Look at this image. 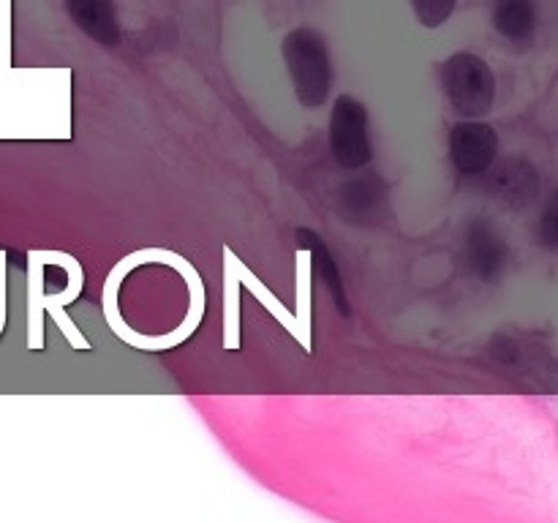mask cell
<instances>
[{
	"label": "cell",
	"mask_w": 558,
	"mask_h": 523,
	"mask_svg": "<svg viewBox=\"0 0 558 523\" xmlns=\"http://www.w3.org/2000/svg\"><path fill=\"white\" fill-rule=\"evenodd\" d=\"M281 49L300 107L319 109L332 87V63L325 36L314 27H294L283 36Z\"/></svg>",
	"instance_id": "7a4b0ae2"
},
{
	"label": "cell",
	"mask_w": 558,
	"mask_h": 523,
	"mask_svg": "<svg viewBox=\"0 0 558 523\" xmlns=\"http://www.w3.org/2000/svg\"><path fill=\"white\" fill-rule=\"evenodd\" d=\"M409 3H412L414 14L425 27L445 25L452 11H456V0H409Z\"/></svg>",
	"instance_id": "5bb4252c"
},
{
	"label": "cell",
	"mask_w": 558,
	"mask_h": 523,
	"mask_svg": "<svg viewBox=\"0 0 558 523\" xmlns=\"http://www.w3.org/2000/svg\"><path fill=\"white\" fill-rule=\"evenodd\" d=\"M238 278H240V283H245V287H248L251 292H254V297L259 300V303L265 305V308L270 311V314L276 316L278 321H281V327H287V330L292 332V338H294V341H298L300 346L305 349V352H311V332H305L303 327H300L298 316H294V314H289V311H287V305H283L281 300H278L276 294H272L270 289H267L265 283H262L259 278H256L254 272H251L248 267H245L243 262H240V259H238Z\"/></svg>",
	"instance_id": "4fadbf2b"
},
{
	"label": "cell",
	"mask_w": 558,
	"mask_h": 523,
	"mask_svg": "<svg viewBox=\"0 0 558 523\" xmlns=\"http://www.w3.org/2000/svg\"><path fill=\"white\" fill-rule=\"evenodd\" d=\"M387 199V185L379 174H363V178L349 180L341 188V212L347 221L365 223L379 216L381 205Z\"/></svg>",
	"instance_id": "ba28073f"
},
{
	"label": "cell",
	"mask_w": 558,
	"mask_h": 523,
	"mask_svg": "<svg viewBox=\"0 0 558 523\" xmlns=\"http://www.w3.org/2000/svg\"><path fill=\"white\" fill-rule=\"evenodd\" d=\"M54 262L69 270V287L63 289V294H44V256L41 251H31L27 256V346L31 349H44V311L52 314V319L58 321L63 336L69 338L74 349H90V343L82 338V332L76 330L74 321L65 316V305L82 292V283H85V272H82V265L69 254H60V251H52Z\"/></svg>",
	"instance_id": "6da1fadb"
},
{
	"label": "cell",
	"mask_w": 558,
	"mask_h": 523,
	"mask_svg": "<svg viewBox=\"0 0 558 523\" xmlns=\"http://www.w3.org/2000/svg\"><path fill=\"white\" fill-rule=\"evenodd\" d=\"M447 150H450V161L458 174L480 178L494 167L496 156H499V134L494 125L483 123V120H461L450 129Z\"/></svg>",
	"instance_id": "5b68a950"
},
{
	"label": "cell",
	"mask_w": 558,
	"mask_h": 523,
	"mask_svg": "<svg viewBox=\"0 0 558 523\" xmlns=\"http://www.w3.org/2000/svg\"><path fill=\"white\" fill-rule=\"evenodd\" d=\"M494 27L512 44H529L537 31L534 0H496Z\"/></svg>",
	"instance_id": "8fae6325"
},
{
	"label": "cell",
	"mask_w": 558,
	"mask_h": 523,
	"mask_svg": "<svg viewBox=\"0 0 558 523\" xmlns=\"http://www.w3.org/2000/svg\"><path fill=\"white\" fill-rule=\"evenodd\" d=\"M330 150L343 169H363L374 158L371 118L354 96H338L330 112Z\"/></svg>",
	"instance_id": "277c9868"
},
{
	"label": "cell",
	"mask_w": 558,
	"mask_h": 523,
	"mask_svg": "<svg viewBox=\"0 0 558 523\" xmlns=\"http://www.w3.org/2000/svg\"><path fill=\"white\" fill-rule=\"evenodd\" d=\"M298 245H300V248H308L311 256H314V259H316V267H319L322 283H325V287L330 289L332 300H336L338 314H341V316L352 314V308H349L347 289H343L341 267H338L336 256L330 254V248H327V245H325V240H322L319 234L314 232V229L300 227L298 229Z\"/></svg>",
	"instance_id": "30bf717a"
},
{
	"label": "cell",
	"mask_w": 558,
	"mask_h": 523,
	"mask_svg": "<svg viewBox=\"0 0 558 523\" xmlns=\"http://www.w3.org/2000/svg\"><path fill=\"white\" fill-rule=\"evenodd\" d=\"M71 22L101 47H118L120 22L112 0H65Z\"/></svg>",
	"instance_id": "52a82bcc"
},
{
	"label": "cell",
	"mask_w": 558,
	"mask_h": 523,
	"mask_svg": "<svg viewBox=\"0 0 558 523\" xmlns=\"http://www.w3.org/2000/svg\"><path fill=\"white\" fill-rule=\"evenodd\" d=\"M463 259H466L469 272L480 281H496L505 272L510 248L499 229L485 218H474L466 227L463 238Z\"/></svg>",
	"instance_id": "8992f818"
},
{
	"label": "cell",
	"mask_w": 558,
	"mask_h": 523,
	"mask_svg": "<svg viewBox=\"0 0 558 523\" xmlns=\"http://www.w3.org/2000/svg\"><path fill=\"white\" fill-rule=\"evenodd\" d=\"M240 278L238 256L232 248H223V349H240Z\"/></svg>",
	"instance_id": "7c38bea8"
},
{
	"label": "cell",
	"mask_w": 558,
	"mask_h": 523,
	"mask_svg": "<svg viewBox=\"0 0 558 523\" xmlns=\"http://www.w3.org/2000/svg\"><path fill=\"white\" fill-rule=\"evenodd\" d=\"M441 90L452 112L463 120H477L494 107L496 76L480 54L456 52L441 63Z\"/></svg>",
	"instance_id": "3957f363"
},
{
	"label": "cell",
	"mask_w": 558,
	"mask_h": 523,
	"mask_svg": "<svg viewBox=\"0 0 558 523\" xmlns=\"http://www.w3.org/2000/svg\"><path fill=\"white\" fill-rule=\"evenodd\" d=\"M490 185H494L499 199H505L507 205L523 207L539 194V174L529 161L512 158V161L501 163V169L494 174Z\"/></svg>",
	"instance_id": "9c48e42d"
},
{
	"label": "cell",
	"mask_w": 558,
	"mask_h": 523,
	"mask_svg": "<svg viewBox=\"0 0 558 523\" xmlns=\"http://www.w3.org/2000/svg\"><path fill=\"white\" fill-rule=\"evenodd\" d=\"M539 243L545 248L558 251V191L550 196L543 210V218H539Z\"/></svg>",
	"instance_id": "9a60e30c"
}]
</instances>
